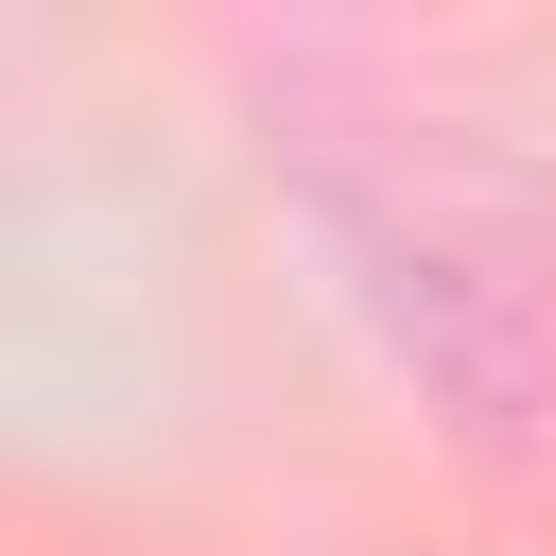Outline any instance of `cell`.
Returning a JSON list of instances; mask_svg holds the SVG:
<instances>
[{"label":"cell","instance_id":"6da1fadb","mask_svg":"<svg viewBox=\"0 0 556 556\" xmlns=\"http://www.w3.org/2000/svg\"><path fill=\"white\" fill-rule=\"evenodd\" d=\"M382 156L313 174V226L348 261V295L400 330V365L469 417V434H539L556 417V226L521 174L469 156V122H365Z\"/></svg>","mask_w":556,"mask_h":556}]
</instances>
